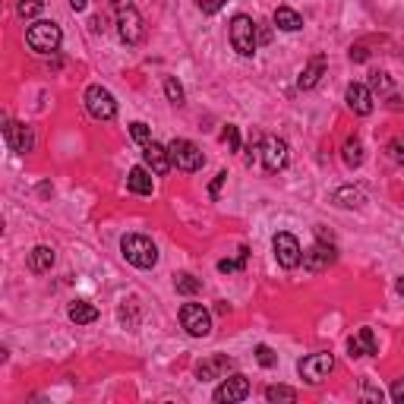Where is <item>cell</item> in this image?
<instances>
[{
    "label": "cell",
    "instance_id": "obj_1",
    "mask_svg": "<svg viewBox=\"0 0 404 404\" xmlns=\"http://www.w3.org/2000/svg\"><path fill=\"white\" fill-rule=\"evenodd\" d=\"M227 38H231V48L237 51L240 57H253L256 48H259V26H256L247 13H237L231 19Z\"/></svg>",
    "mask_w": 404,
    "mask_h": 404
},
{
    "label": "cell",
    "instance_id": "obj_2",
    "mask_svg": "<svg viewBox=\"0 0 404 404\" xmlns=\"http://www.w3.org/2000/svg\"><path fill=\"white\" fill-rule=\"evenodd\" d=\"M63 42V32L57 22L51 19H38L26 29V45L35 51V54H54Z\"/></svg>",
    "mask_w": 404,
    "mask_h": 404
},
{
    "label": "cell",
    "instance_id": "obj_3",
    "mask_svg": "<svg viewBox=\"0 0 404 404\" xmlns=\"http://www.w3.org/2000/svg\"><path fill=\"white\" fill-rule=\"evenodd\" d=\"M120 253H124V259L136 268H152L158 262V247L145 237V234H127V237L120 240Z\"/></svg>",
    "mask_w": 404,
    "mask_h": 404
},
{
    "label": "cell",
    "instance_id": "obj_4",
    "mask_svg": "<svg viewBox=\"0 0 404 404\" xmlns=\"http://www.w3.org/2000/svg\"><path fill=\"white\" fill-rule=\"evenodd\" d=\"M168 155H171V165L184 174H196V171H202V165H206L202 149H199L196 143H190V139H174V143L168 145Z\"/></svg>",
    "mask_w": 404,
    "mask_h": 404
},
{
    "label": "cell",
    "instance_id": "obj_5",
    "mask_svg": "<svg viewBox=\"0 0 404 404\" xmlns=\"http://www.w3.org/2000/svg\"><path fill=\"white\" fill-rule=\"evenodd\" d=\"M180 325L186 329V335L193 338H209L212 335V316L202 303H184L180 307Z\"/></svg>",
    "mask_w": 404,
    "mask_h": 404
},
{
    "label": "cell",
    "instance_id": "obj_6",
    "mask_svg": "<svg viewBox=\"0 0 404 404\" xmlns=\"http://www.w3.org/2000/svg\"><path fill=\"white\" fill-rule=\"evenodd\" d=\"M272 250H275V259H278L281 268H297L303 262V250H300V240L294 237L291 231H278L272 237Z\"/></svg>",
    "mask_w": 404,
    "mask_h": 404
},
{
    "label": "cell",
    "instance_id": "obj_7",
    "mask_svg": "<svg viewBox=\"0 0 404 404\" xmlns=\"http://www.w3.org/2000/svg\"><path fill=\"white\" fill-rule=\"evenodd\" d=\"M332 370H335V357L325 354V350H319V354H307L300 363H297L300 379H303V382H309V385H319Z\"/></svg>",
    "mask_w": 404,
    "mask_h": 404
},
{
    "label": "cell",
    "instance_id": "obj_8",
    "mask_svg": "<svg viewBox=\"0 0 404 404\" xmlns=\"http://www.w3.org/2000/svg\"><path fill=\"white\" fill-rule=\"evenodd\" d=\"M262 168H266L268 174H278V171H284L288 168V161H291V149H288V143L281 136H262Z\"/></svg>",
    "mask_w": 404,
    "mask_h": 404
},
{
    "label": "cell",
    "instance_id": "obj_9",
    "mask_svg": "<svg viewBox=\"0 0 404 404\" xmlns=\"http://www.w3.org/2000/svg\"><path fill=\"white\" fill-rule=\"evenodd\" d=\"M117 32H120V38H124L127 45H139L143 42V16H139L136 7H130V3H117Z\"/></svg>",
    "mask_w": 404,
    "mask_h": 404
},
{
    "label": "cell",
    "instance_id": "obj_10",
    "mask_svg": "<svg viewBox=\"0 0 404 404\" xmlns=\"http://www.w3.org/2000/svg\"><path fill=\"white\" fill-rule=\"evenodd\" d=\"M86 111H89L95 120H114L117 102L104 86H89V89H86Z\"/></svg>",
    "mask_w": 404,
    "mask_h": 404
},
{
    "label": "cell",
    "instance_id": "obj_11",
    "mask_svg": "<svg viewBox=\"0 0 404 404\" xmlns=\"http://www.w3.org/2000/svg\"><path fill=\"white\" fill-rule=\"evenodd\" d=\"M212 398H215L218 404L243 401V398H250V379L243 376V373H227V376L221 379V385L215 389Z\"/></svg>",
    "mask_w": 404,
    "mask_h": 404
},
{
    "label": "cell",
    "instance_id": "obj_12",
    "mask_svg": "<svg viewBox=\"0 0 404 404\" xmlns=\"http://www.w3.org/2000/svg\"><path fill=\"white\" fill-rule=\"evenodd\" d=\"M335 259H338V253H335V247H332V240H319L316 247H309L307 253H303V268H307L309 275H319Z\"/></svg>",
    "mask_w": 404,
    "mask_h": 404
},
{
    "label": "cell",
    "instance_id": "obj_13",
    "mask_svg": "<svg viewBox=\"0 0 404 404\" xmlns=\"http://www.w3.org/2000/svg\"><path fill=\"white\" fill-rule=\"evenodd\" d=\"M3 139H7V145L16 152V155H29L32 145H35L32 130H29L26 124H16V120H7V127H3Z\"/></svg>",
    "mask_w": 404,
    "mask_h": 404
},
{
    "label": "cell",
    "instance_id": "obj_14",
    "mask_svg": "<svg viewBox=\"0 0 404 404\" xmlns=\"http://www.w3.org/2000/svg\"><path fill=\"white\" fill-rule=\"evenodd\" d=\"M344 102H348V108L354 111V114H360V117L373 114V92H370V86L350 83L348 89H344Z\"/></svg>",
    "mask_w": 404,
    "mask_h": 404
},
{
    "label": "cell",
    "instance_id": "obj_15",
    "mask_svg": "<svg viewBox=\"0 0 404 404\" xmlns=\"http://www.w3.org/2000/svg\"><path fill=\"white\" fill-rule=\"evenodd\" d=\"M348 354L350 357H376L379 354V341L373 329H357L348 338Z\"/></svg>",
    "mask_w": 404,
    "mask_h": 404
},
{
    "label": "cell",
    "instance_id": "obj_16",
    "mask_svg": "<svg viewBox=\"0 0 404 404\" xmlns=\"http://www.w3.org/2000/svg\"><path fill=\"white\" fill-rule=\"evenodd\" d=\"M143 158H145V168H149L152 174H158V177H165V174L174 168L171 155H168V145H158V143L143 145Z\"/></svg>",
    "mask_w": 404,
    "mask_h": 404
},
{
    "label": "cell",
    "instance_id": "obj_17",
    "mask_svg": "<svg viewBox=\"0 0 404 404\" xmlns=\"http://www.w3.org/2000/svg\"><path fill=\"white\" fill-rule=\"evenodd\" d=\"M234 366H237V363H234L231 357L218 354V357H209V360L199 363V366H196V376L202 379V382H209V379H225L227 373H234Z\"/></svg>",
    "mask_w": 404,
    "mask_h": 404
},
{
    "label": "cell",
    "instance_id": "obj_18",
    "mask_svg": "<svg viewBox=\"0 0 404 404\" xmlns=\"http://www.w3.org/2000/svg\"><path fill=\"white\" fill-rule=\"evenodd\" d=\"M322 73H325V54L309 57V63L303 67L297 86H300V89H316V86H319V79H322Z\"/></svg>",
    "mask_w": 404,
    "mask_h": 404
},
{
    "label": "cell",
    "instance_id": "obj_19",
    "mask_svg": "<svg viewBox=\"0 0 404 404\" xmlns=\"http://www.w3.org/2000/svg\"><path fill=\"white\" fill-rule=\"evenodd\" d=\"M127 190L136 193V196H152V174L149 168H130V174H127Z\"/></svg>",
    "mask_w": 404,
    "mask_h": 404
},
{
    "label": "cell",
    "instance_id": "obj_20",
    "mask_svg": "<svg viewBox=\"0 0 404 404\" xmlns=\"http://www.w3.org/2000/svg\"><path fill=\"white\" fill-rule=\"evenodd\" d=\"M54 250L51 247H35L32 253H29V272H35V275H45V272H51L54 268Z\"/></svg>",
    "mask_w": 404,
    "mask_h": 404
},
{
    "label": "cell",
    "instance_id": "obj_21",
    "mask_svg": "<svg viewBox=\"0 0 404 404\" xmlns=\"http://www.w3.org/2000/svg\"><path fill=\"white\" fill-rule=\"evenodd\" d=\"M275 26H278L281 32H297V29H303V16L291 7H278L275 10Z\"/></svg>",
    "mask_w": 404,
    "mask_h": 404
},
{
    "label": "cell",
    "instance_id": "obj_22",
    "mask_svg": "<svg viewBox=\"0 0 404 404\" xmlns=\"http://www.w3.org/2000/svg\"><path fill=\"white\" fill-rule=\"evenodd\" d=\"M70 319H73L76 325H89V322L98 319V307H92L89 300H73L70 303Z\"/></svg>",
    "mask_w": 404,
    "mask_h": 404
},
{
    "label": "cell",
    "instance_id": "obj_23",
    "mask_svg": "<svg viewBox=\"0 0 404 404\" xmlns=\"http://www.w3.org/2000/svg\"><path fill=\"white\" fill-rule=\"evenodd\" d=\"M341 158H344V165H348V168H360L363 165V143H360V139H357V136L344 139Z\"/></svg>",
    "mask_w": 404,
    "mask_h": 404
},
{
    "label": "cell",
    "instance_id": "obj_24",
    "mask_svg": "<svg viewBox=\"0 0 404 404\" xmlns=\"http://www.w3.org/2000/svg\"><path fill=\"white\" fill-rule=\"evenodd\" d=\"M332 202H335L338 209H357V206L363 202V193L354 190V186H341V190H335Z\"/></svg>",
    "mask_w": 404,
    "mask_h": 404
},
{
    "label": "cell",
    "instance_id": "obj_25",
    "mask_svg": "<svg viewBox=\"0 0 404 404\" xmlns=\"http://www.w3.org/2000/svg\"><path fill=\"white\" fill-rule=\"evenodd\" d=\"M266 401H272V404H278V401H297V391L291 389V385H268L266 389Z\"/></svg>",
    "mask_w": 404,
    "mask_h": 404
},
{
    "label": "cell",
    "instance_id": "obj_26",
    "mask_svg": "<svg viewBox=\"0 0 404 404\" xmlns=\"http://www.w3.org/2000/svg\"><path fill=\"white\" fill-rule=\"evenodd\" d=\"M45 10V0H16V13L19 19H35Z\"/></svg>",
    "mask_w": 404,
    "mask_h": 404
},
{
    "label": "cell",
    "instance_id": "obj_27",
    "mask_svg": "<svg viewBox=\"0 0 404 404\" xmlns=\"http://www.w3.org/2000/svg\"><path fill=\"white\" fill-rule=\"evenodd\" d=\"M174 288H177V294H184V297H190V294H196L199 288H202V281L199 278H193V275H177V278H174Z\"/></svg>",
    "mask_w": 404,
    "mask_h": 404
},
{
    "label": "cell",
    "instance_id": "obj_28",
    "mask_svg": "<svg viewBox=\"0 0 404 404\" xmlns=\"http://www.w3.org/2000/svg\"><path fill=\"white\" fill-rule=\"evenodd\" d=\"M247 256H250V250H247V247H240V250H237V259H221V262H218V272L231 275V272H237V268H243V266H247Z\"/></svg>",
    "mask_w": 404,
    "mask_h": 404
},
{
    "label": "cell",
    "instance_id": "obj_29",
    "mask_svg": "<svg viewBox=\"0 0 404 404\" xmlns=\"http://www.w3.org/2000/svg\"><path fill=\"white\" fill-rule=\"evenodd\" d=\"M165 95L171 104H184V86H180L174 76H165Z\"/></svg>",
    "mask_w": 404,
    "mask_h": 404
},
{
    "label": "cell",
    "instance_id": "obj_30",
    "mask_svg": "<svg viewBox=\"0 0 404 404\" xmlns=\"http://www.w3.org/2000/svg\"><path fill=\"white\" fill-rule=\"evenodd\" d=\"M130 136L136 139L139 145H149V143H155V139H152V127H149V124H143V120H136V124H130Z\"/></svg>",
    "mask_w": 404,
    "mask_h": 404
},
{
    "label": "cell",
    "instance_id": "obj_31",
    "mask_svg": "<svg viewBox=\"0 0 404 404\" xmlns=\"http://www.w3.org/2000/svg\"><path fill=\"white\" fill-rule=\"evenodd\" d=\"M256 360H259L262 366H266V370H272L275 363H278V354H275V350L268 348V344H256Z\"/></svg>",
    "mask_w": 404,
    "mask_h": 404
},
{
    "label": "cell",
    "instance_id": "obj_32",
    "mask_svg": "<svg viewBox=\"0 0 404 404\" xmlns=\"http://www.w3.org/2000/svg\"><path fill=\"white\" fill-rule=\"evenodd\" d=\"M391 89V79H389V73H370V92H389Z\"/></svg>",
    "mask_w": 404,
    "mask_h": 404
},
{
    "label": "cell",
    "instance_id": "obj_33",
    "mask_svg": "<svg viewBox=\"0 0 404 404\" xmlns=\"http://www.w3.org/2000/svg\"><path fill=\"white\" fill-rule=\"evenodd\" d=\"M385 152H389V158L395 161V165H404V136H395V139H391Z\"/></svg>",
    "mask_w": 404,
    "mask_h": 404
},
{
    "label": "cell",
    "instance_id": "obj_34",
    "mask_svg": "<svg viewBox=\"0 0 404 404\" xmlns=\"http://www.w3.org/2000/svg\"><path fill=\"white\" fill-rule=\"evenodd\" d=\"M221 139L227 143V149H231V152H237V149H240V130H237V127L227 124V127H225V133H221Z\"/></svg>",
    "mask_w": 404,
    "mask_h": 404
},
{
    "label": "cell",
    "instance_id": "obj_35",
    "mask_svg": "<svg viewBox=\"0 0 404 404\" xmlns=\"http://www.w3.org/2000/svg\"><path fill=\"white\" fill-rule=\"evenodd\" d=\"M196 3H199V10H202L206 16H215L227 3V0H196Z\"/></svg>",
    "mask_w": 404,
    "mask_h": 404
},
{
    "label": "cell",
    "instance_id": "obj_36",
    "mask_svg": "<svg viewBox=\"0 0 404 404\" xmlns=\"http://www.w3.org/2000/svg\"><path fill=\"white\" fill-rule=\"evenodd\" d=\"M363 398L366 401H382V389H373L370 379H363Z\"/></svg>",
    "mask_w": 404,
    "mask_h": 404
},
{
    "label": "cell",
    "instance_id": "obj_37",
    "mask_svg": "<svg viewBox=\"0 0 404 404\" xmlns=\"http://www.w3.org/2000/svg\"><path fill=\"white\" fill-rule=\"evenodd\" d=\"M225 180H227V171H221V174H215V180H212V186H209V196H212V199H218V193H221V186H225Z\"/></svg>",
    "mask_w": 404,
    "mask_h": 404
},
{
    "label": "cell",
    "instance_id": "obj_38",
    "mask_svg": "<svg viewBox=\"0 0 404 404\" xmlns=\"http://www.w3.org/2000/svg\"><path fill=\"white\" fill-rule=\"evenodd\" d=\"M391 401L404 404V379H395V382H391Z\"/></svg>",
    "mask_w": 404,
    "mask_h": 404
},
{
    "label": "cell",
    "instance_id": "obj_39",
    "mask_svg": "<svg viewBox=\"0 0 404 404\" xmlns=\"http://www.w3.org/2000/svg\"><path fill=\"white\" fill-rule=\"evenodd\" d=\"M350 60H366V48H360V45H357V48H350Z\"/></svg>",
    "mask_w": 404,
    "mask_h": 404
},
{
    "label": "cell",
    "instance_id": "obj_40",
    "mask_svg": "<svg viewBox=\"0 0 404 404\" xmlns=\"http://www.w3.org/2000/svg\"><path fill=\"white\" fill-rule=\"evenodd\" d=\"M67 3L76 10V13H79V10H86V3H89V0H67Z\"/></svg>",
    "mask_w": 404,
    "mask_h": 404
},
{
    "label": "cell",
    "instance_id": "obj_41",
    "mask_svg": "<svg viewBox=\"0 0 404 404\" xmlns=\"http://www.w3.org/2000/svg\"><path fill=\"white\" fill-rule=\"evenodd\" d=\"M272 42V32H268V29H259V45H268Z\"/></svg>",
    "mask_w": 404,
    "mask_h": 404
},
{
    "label": "cell",
    "instance_id": "obj_42",
    "mask_svg": "<svg viewBox=\"0 0 404 404\" xmlns=\"http://www.w3.org/2000/svg\"><path fill=\"white\" fill-rule=\"evenodd\" d=\"M398 294H401V297H404V278H401V281H398Z\"/></svg>",
    "mask_w": 404,
    "mask_h": 404
}]
</instances>
